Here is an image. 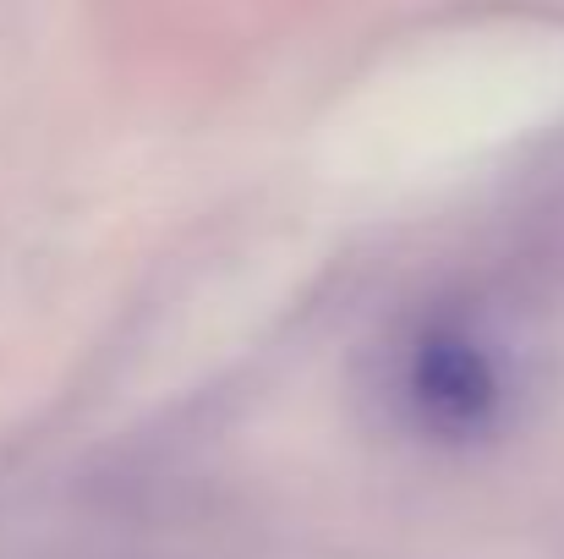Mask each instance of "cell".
<instances>
[{
  "mask_svg": "<svg viewBox=\"0 0 564 559\" xmlns=\"http://www.w3.org/2000/svg\"><path fill=\"white\" fill-rule=\"evenodd\" d=\"M411 400L438 433H477L499 406V373L460 330H433L411 352Z\"/></svg>",
  "mask_w": 564,
  "mask_h": 559,
  "instance_id": "1",
  "label": "cell"
}]
</instances>
